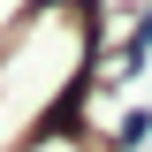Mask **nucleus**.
<instances>
[{
  "mask_svg": "<svg viewBox=\"0 0 152 152\" xmlns=\"http://www.w3.org/2000/svg\"><path fill=\"white\" fill-rule=\"evenodd\" d=\"M23 152H99V145H84L76 129H38V137H31Z\"/></svg>",
  "mask_w": 152,
  "mask_h": 152,
  "instance_id": "1",
  "label": "nucleus"
}]
</instances>
